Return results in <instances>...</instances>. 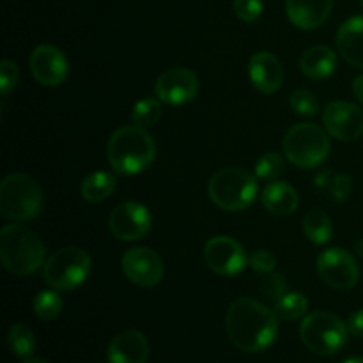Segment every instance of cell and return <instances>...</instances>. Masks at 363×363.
Segmentation results:
<instances>
[{"instance_id":"4316f807","label":"cell","mask_w":363,"mask_h":363,"mask_svg":"<svg viewBox=\"0 0 363 363\" xmlns=\"http://www.w3.org/2000/svg\"><path fill=\"white\" fill-rule=\"evenodd\" d=\"M326 181L318 179V186L325 188L330 195H332L335 201H344L347 199V195L351 194V188H353V183H351L350 174H339V176H333L332 172L323 174Z\"/></svg>"},{"instance_id":"e575fe53","label":"cell","mask_w":363,"mask_h":363,"mask_svg":"<svg viewBox=\"0 0 363 363\" xmlns=\"http://www.w3.org/2000/svg\"><path fill=\"white\" fill-rule=\"evenodd\" d=\"M347 330H350L351 335L363 337V308L351 314V318L347 319Z\"/></svg>"},{"instance_id":"484cf974","label":"cell","mask_w":363,"mask_h":363,"mask_svg":"<svg viewBox=\"0 0 363 363\" xmlns=\"http://www.w3.org/2000/svg\"><path fill=\"white\" fill-rule=\"evenodd\" d=\"M162 117V105L156 99H142L137 105L133 106V112H131V121L133 124L142 128L152 126V124L158 123V119Z\"/></svg>"},{"instance_id":"7c38bea8","label":"cell","mask_w":363,"mask_h":363,"mask_svg":"<svg viewBox=\"0 0 363 363\" xmlns=\"http://www.w3.org/2000/svg\"><path fill=\"white\" fill-rule=\"evenodd\" d=\"M323 123L337 140H357L363 135V110L350 101H332L326 105Z\"/></svg>"},{"instance_id":"8992f818","label":"cell","mask_w":363,"mask_h":363,"mask_svg":"<svg viewBox=\"0 0 363 363\" xmlns=\"http://www.w3.org/2000/svg\"><path fill=\"white\" fill-rule=\"evenodd\" d=\"M347 325L332 312L318 311L308 314L300 326L301 342L319 357L337 354L347 342Z\"/></svg>"},{"instance_id":"9c48e42d","label":"cell","mask_w":363,"mask_h":363,"mask_svg":"<svg viewBox=\"0 0 363 363\" xmlns=\"http://www.w3.org/2000/svg\"><path fill=\"white\" fill-rule=\"evenodd\" d=\"M319 277L326 286L339 291L354 287L360 279V268L353 255L344 248H328L318 257Z\"/></svg>"},{"instance_id":"ba28073f","label":"cell","mask_w":363,"mask_h":363,"mask_svg":"<svg viewBox=\"0 0 363 363\" xmlns=\"http://www.w3.org/2000/svg\"><path fill=\"white\" fill-rule=\"evenodd\" d=\"M91 273V257L78 247L60 248L46 261L43 277L55 291H71L87 280Z\"/></svg>"},{"instance_id":"83f0119b","label":"cell","mask_w":363,"mask_h":363,"mask_svg":"<svg viewBox=\"0 0 363 363\" xmlns=\"http://www.w3.org/2000/svg\"><path fill=\"white\" fill-rule=\"evenodd\" d=\"M62 311V300L55 291H43L34 300V312L41 319H55Z\"/></svg>"},{"instance_id":"4dcf8cb0","label":"cell","mask_w":363,"mask_h":363,"mask_svg":"<svg viewBox=\"0 0 363 363\" xmlns=\"http://www.w3.org/2000/svg\"><path fill=\"white\" fill-rule=\"evenodd\" d=\"M234 13L240 20L252 23L261 18L262 2L261 0H234Z\"/></svg>"},{"instance_id":"f35d334b","label":"cell","mask_w":363,"mask_h":363,"mask_svg":"<svg viewBox=\"0 0 363 363\" xmlns=\"http://www.w3.org/2000/svg\"><path fill=\"white\" fill-rule=\"evenodd\" d=\"M360 2H362V6H363V0H360Z\"/></svg>"},{"instance_id":"ac0fdd59","label":"cell","mask_w":363,"mask_h":363,"mask_svg":"<svg viewBox=\"0 0 363 363\" xmlns=\"http://www.w3.org/2000/svg\"><path fill=\"white\" fill-rule=\"evenodd\" d=\"M333 0H287V16L291 23L303 30L318 28L328 20Z\"/></svg>"},{"instance_id":"f1b7e54d","label":"cell","mask_w":363,"mask_h":363,"mask_svg":"<svg viewBox=\"0 0 363 363\" xmlns=\"http://www.w3.org/2000/svg\"><path fill=\"white\" fill-rule=\"evenodd\" d=\"M284 172V158L279 152H266L255 162V176L264 181H277Z\"/></svg>"},{"instance_id":"ffe728a7","label":"cell","mask_w":363,"mask_h":363,"mask_svg":"<svg viewBox=\"0 0 363 363\" xmlns=\"http://www.w3.org/2000/svg\"><path fill=\"white\" fill-rule=\"evenodd\" d=\"M300 67L305 77L312 80H325L332 77L337 67V53L328 46H312L301 55Z\"/></svg>"},{"instance_id":"74e56055","label":"cell","mask_w":363,"mask_h":363,"mask_svg":"<svg viewBox=\"0 0 363 363\" xmlns=\"http://www.w3.org/2000/svg\"><path fill=\"white\" fill-rule=\"evenodd\" d=\"M344 363H363V358H350V360H346Z\"/></svg>"},{"instance_id":"d6986e66","label":"cell","mask_w":363,"mask_h":363,"mask_svg":"<svg viewBox=\"0 0 363 363\" xmlns=\"http://www.w3.org/2000/svg\"><path fill=\"white\" fill-rule=\"evenodd\" d=\"M337 50L346 62L363 69V16L344 21L337 32Z\"/></svg>"},{"instance_id":"d590c367","label":"cell","mask_w":363,"mask_h":363,"mask_svg":"<svg viewBox=\"0 0 363 363\" xmlns=\"http://www.w3.org/2000/svg\"><path fill=\"white\" fill-rule=\"evenodd\" d=\"M353 92L354 96H357L358 101L363 105V74H360V77L353 82Z\"/></svg>"},{"instance_id":"8d00e7d4","label":"cell","mask_w":363,"mask_h":363,"mask_svg":"<svg viewBox=\"0 0 363 363\" xmlns=\"http://www.w3.org/2000/svg\"><path fill=\"white\" fill-rule=\"evenodd\" d=\"M23 363H48V362L39 360V358H27V360H25Z\"/></svg>"},{"instance_id":"cb8c5ba5","label":"cell","mask_w":363,"mask_h":363,"mask_svg":"<svg viewBox=\"0 0 363 363\" xmlns=\"http://www.w3.org/2000/svg\"><path fill=\"white\" fill-rule=\"evenodd\" d=\"M7 344H9V350L20 358H30L35 351L34 333L23 323H16L11 326L9 333H7Z\"/></svg>"},{"instance_id":"3957f363","label":"cell","mask_w":363,"mask_h":363,"mask_svg":"<svg viewBox=\"0 0 363 363\" xmlns=\"http://www.w3.org/2000/svg\"><path fill=\"white\" fill-rule=\"evenodd\" d=\"M0 257L7 272L27 277L43 266L45 245L27 227L6 225L0 230Z\"/></svg>"},{"instance_id":"9a60e30c","label":"cell","mask_w":363,"mask_h":363,"mask_svg":"<svg viewBox=\"0 0 363 363\" xmlns=\"http://www.w3.org/2000/svg\"><path fill=\"white\" fill-rule=\"evenodd\" d=\"M30 71L35 82L48 87L60 85L67 77V59L57 46L41 45L32 52L30 55Z\"/></svg>"},{"instance_id":"277c9868","label":"cell","mask_w":363,"mask_h":363,"mask_svg":"<svg viewBox=\"0 0 363 363\" xmlns=\"http://www.w3.org/2000/svg\"><path fill=\"white\" fill-rule=\"evenodd\" d=\"M259 191V184L254 174L248 170L227 167L215 172L209 179L208 194L213 204L223 211H243L250 208Z\"/></svg>"},{"instance_id":"44dd1931","label":"cell","mask_w":363,"mask_h":363,"mask_svg":"<svg viewBox=\"0 0 363 363\" xmlns=\"http://www.w3.org/2000/svg\"><path fill=\"white\" fill-rule=\"evenodd\" d=\"M261 199L262 206H264L269 213L279 216L291 215V213L296 211L298 204H300L296 190H294L291 184L282 183V181H272V183L264 188Z\"/></svg>"},{"instance_id":"7402d4cb","label":"cell","mask_w":363,"mask_h":363,"mask_svg":"<svg viewBox=\"0 0 363 363\" xmlns=\"http://www.w3.org/2000/svg\"><path fill=\"white\" fill-rule=\"evenodd\" d=\"M113 188H116V177L110 172L99 170V172H92L91 176H87L82 181L80 194L85 201L101 202L110 197Z\"/></svg>"},{"instance_id":"5bb4252c","label":"cell","mask_w":363,"mask_h":363,"mask_svg":"<svg viewBox=\"0 0 363 363\" xmlns=\"http://www.w3.org/2000/svg\"><path fill=\"white\" fill-rule=\"evenodd\" d=\"M155 92L158 99L167 105H184L191 101L199 92V78L194 71L184 67H172L160 74L155 84Z\"/></svg>"},{"instance_id":"6da1fadb","label":"cell","mask_w":363,"mask_h":363,"mask_svg":"<svg viewBox=\"0 0 363 363\" xmlns=\"http://www.w3.org/2000/svg\"><path fill=\"white\" fill-rule=\"evenodd\" d=\"M225 330L234 347L245 353H261L275 342L279 318L269 307L254 298L243 296L230 303L225 315Z\"/></svg>"},{"instance_id":"d4e9b609","label":"cell","mask_w":363,"mask_h":363,"mask_svg":"<svg viewBox=\"0 0 363 363\" xmlns=\"http://www.w3.org/2000/svg\"><path fill=\"white\" fill-rule=\"evenodd\" d=\"M277 318L282 321H296L303 318L308 311V300L301 293H287L275 303Z\"/></svg>"},{"instance_id":"52a82bcc","label":"cell","mask_w":363,"mask_h":363,"mask_svg":"<svg viewBox=\"0 0 363 363\" xmlns=\"http://www.w3.org/2000/svg\"><path fill=\"white\" fill-rule=\"evenodd\" d=\"M284 152L293 165L315 169L330 155L328 131L312 123L296 124L284 137Z\"/></svg>"},{"instance_id":"7a4b0ae2","label":"cell","mask_w":363,"mask_h":363,"mask_svg":"<svg viewBox=\"0 0 363 363\" xmlns=\"http://www.w3.org/2000/svg\"><path fill=\"white\" fill-rule=\"evenodd\" d=\"M106 156L117 174L135 176L151 165L156 156V144L142 126H123L110 137Z\"/></svg>"},{"instance_id":"8fae6325","label":"cell","mask_w":363,"mask_h":363,"mask_svg":"<svg viewBox=\"0 0 363 363\" xmlns=\"http://www.w3.org/2000/svg\"><path fill=\"white\" fill-rule=\"evenodd\" d=\"M151 213L138 202H123L108 218V229L117 240L137 241L151 230Z\"/></svg>"},{"instance_id":"5b68a950","label":"cell","mask_w":363,"mask_h":363,"mask_svg":"<svg viewBox=\"0 0 363 363\" xmlns=\"http://www.w3.org/2000/svg\"><path fill=\"white\" fill-rule=\"evenodd\" d=\"M43 208V191L27 174H9L0 183V213L11 222H28Z\"/></svg>"},{"instance_id":"1f68e13d","label":"cell","mask_w":363,"mask_h":363,"mask_svg":"<svg viewBox=\"0 0 363 363\" xmlns=\"http://www.w3.org/2000/svg\"><path fill=\"white\" fill-rule=\"evenodd\" d=\"M18 78H20V73H18V66L11 60H2L0 62V91H2V96H7L18 84Z\"/></svg>"},{"instance_id":"d6a6232c","label":"cell","mask_w":363,"mask_h":363,"mask_svg":"<svg viewBox=\"0 0 363 363\" xmlns=\"http://www.w3.org/2000/svg\"><path fill=\"white\" fill-rule=\"evenodd\" d=\"M248 266L257 273H272L277 266V259L272 252L257 250L248 257Z\"/></svg>"},{"instance_id":"2e32d148","label":"cell","mask_w":363,"mask_h":363,"mask_svg":"<svg viewBox=\"0 0 363 363\" xmlns=\"http://www.w3.org/2000/svg\"><path fill=\"white\" fill-rule=\"evenodd\" d=\"M252 85L262 94H273L284 82V67L280 60L269 52H257L248 62Z\"/></svg>"},{"instance_id":"f546056e","label":"cell","mask_w":363,"mask_h":363,"mask_svg":"<svg viewBox=\"0 0 363 363\" xmlns=\"http://www.w3.org/2000/svg\"><path fill=\"white\" fill-rule=\"evenodd\" d=\"M291 108L294 110L300 116H315L319 110V101L315 99V96L312 92L300 89V91H294L289 98Z\"/></svg>"},{"instance_id":"30bf717a","label":"cell","mask_w":363,"mask_h":363,"mask_svg":"<svg viewBox=\"0 0 363 363\" xmlns=\"http://www.w3.org/2000/svg\"><path fill=\"white\" fill-rule=\"evenodd\" d=\"M206 264L215 273L223 277H234L248 266L245 248L236 240L227 236H216L204 247Z\"/></svg>"},{"instance_id":"603a6c76","label":"cell","mask_w":363,"mask_h":363,"mask_svg":"<svg viewBox=\"0 0 363 363\" xmlns=\"http://www.w3.org/2000/svg\"><path fill=\"white\" fill-rule=\"evenodd\" d=\"M303 233L312 243L325 245L332 240L333 227L332 220L321 209H312L303 218Z\"/></svg>"},{"instance_id":"836d02e7","label":"cell","mask_w":363,"mask_h":363,"mask_svg":"<svg viewBox=\"0 0 363 363\" xmlns=\"http://www.w3.org/2000/svg\"><path fill=\"white\" fill-rule=\"evenodd\" d=\"M262 293H264V296L269 298V300H275L277 303L280 298L287 294L286 279H284L282 275H269L268 279L262 282Z\"/></svg>"},{"instance_id":"e0dca14e","label":"cell","mask_w":363,"mask_h":363,"mask_svg":"<svg viewBox=\"0 0 363 363\" xmlns=\"http://www.w3.org/2000/svg\"><path fill=\"white\" fill-rule=\"evenodd\" d=\"M149 342L137 330H126L113 337L108 346V363H145Z\"/></svg>"},{"instance_id":"4fadbf2b","label":"cell","mask_w":363,"mask_h":363,"mask_svg":"<svg viewBox=\"0 0 363 363\" xmlns=\"http://www.w3.org/2000/svg\"><path fill=\"white\" fill-rule=\"evenodd\" d=\"M123 272L130 282L140 287H155L163 279V261L155 250L135 247L123 257Z\"/></svg>"}]
</instances>
